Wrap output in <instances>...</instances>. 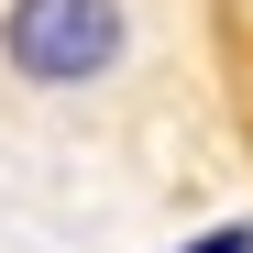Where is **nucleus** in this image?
Masks as SVG:
<instances>
[{"instance_id": "nucleus-1", "label": "nucleus", "mask_w": 253, "mask_h": 253, "mask_svg": "<svg viewBox=\"0 0 253 253\" xmlns=\"http://www.w3.org/2000/svg\"><path fill=\"white\" fill-rule=\"evenodd\" d=\"M0 66L44 99L110 88L132 66V0H0Z\"/></svg>"}, {"instance_id": "nucleus-2", "label": "nucleus", "mask_w": 253, "mask_h": 253, "mask_svg": "<svg viewBox=\"0 0 253 253\" xmlns=\"http://www.w3.org/2000/svg\"><path fill=\"white\" fill-rule=\"evenodd\" d=\"M176 253H253V220H220V231H198V242H176Z\"/></svg>"}]
</instances>
